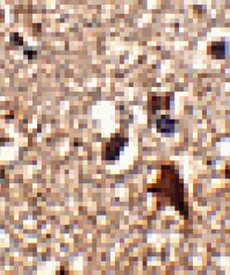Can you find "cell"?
Returning a JSON list of instances; mask_svg holds the SVG:
<instances>
[{
    "label": "cell",
    "instance_id": "cell-5",
    "mask_svg": "<svg viewBox=\"0 0 230 275\" xmlns=\"http://www.w3.org/2000/svg\"><path fill=\"white\" fill-rule=\"evenodd\" d=\"M208 55L214 59H224L226 58V44L222 41L212 42L207 47Z\"/></svg>",
    "mask_w": 230,
    "mask_h": 275
},
{
    "label": "cell",
    "instance_id": "cell-8",
    "mask_svg": "<svg viewBox=\"0 0 230 275\" xmlns=\"http://www.w3.org/2000/svg\"><path fill=\"white\" fill-rule=\"evenodd\" d=\"M0 14H1V11H0Z\"/></svg>",
    "mask_w": 230,
    "mask_h": 275
},
{
    "label": "cell",
    "instance_id": "cell-6",
    "mask_svg": "<svg viewBox=\"0 0 230 275\" xmlns=\"http://www.w3.org/2000/svg\"><path fill=\"white\" fill-rule=\"evenodd\" d=\"M10 44L14 46H22L23 39L18 33H10Z\"/></svg>",
    "mask_w": 230,
    "mask_h": 275
},
{
    "label": "cell",
    "instance_id": "cell-4",
    "mask_svg": "<svg viewBox=\"0 0 230 275\" xmlns=\"http://www.w3.org/2000/svg\"><path fill=\"white\" fill-rule=\"evenodd\" d=\"M170 108V100L168 97H151L149 98V109H151L153 114L156 111L161 110H169Z\"/></svg>",
    "mask_w": 230,
    "mask_h": 275
},
{
    "label": "cell",
    "instance_id": "cell-3",
    "mask_svg": "<svg viewBox=\"0 0 230 275\" xmlns=\"http://www.w3.org/2000/svg\"><path fill=\"white\" fill-rule=\"evenodd\" d=\"M176 121L170 119L168 115H163L156 122V130L161 134H174Z\"/></svg>",
    "mask_w": 230,
    "mask_h": 275
},
{
    "label": "cell",
    "instance_id": "cell-1",
    "mask_svg": "<svg viewBox=\"0 0 230 275\" xmlns=\"http://www.w3.org/2000/svg\"><path fill=\"white\" fill-rule=\"evenodd\" d=\"M182 180H179V174L174 166L165 165L162 167V178L158 181L157 188H149L150 192L162 193L165 197L171 199V205L176 206L177 210L183 214L184 207V186Z\"/></svg>",
    "mask_w": 230,
    "mask_h": 275
},
{
    "label": "cell",
    "instance_id": "cell-7",
    "mask_svg": "<svg viewBox=\"0 0 230 275\" xmlns=\"http://www.w3.org/2000/svg\"><path fill=\"white\" fill-rule=\"evenodd\" d=\"M24 56L25 57H28V59H33L34 58L36 59V51H33V50H27V49H25L24 51Z\"/></svg>",
    "mask_w": 230,
    "mask_h": 275
},
{
    "label": "cell",
    "instance_id": "cell-2",
    "mask_svg": "<svg viewBox=\"0 0 230 275\" xmlns=\"http://www.w3.org/2000/svg\"><path fill=\"white\" fill-rule=\"evenodd\" d=\"M125 145L124 138H116L112 139L110 143L106 145V159L115 160L118 159L120 156V150L123 149Z\"/></svg>",
    "mask_w": 230,
    "mask_h": 275
}]
</instances>
